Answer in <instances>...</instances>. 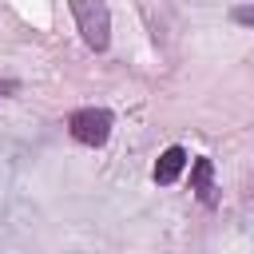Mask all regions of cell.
<instances>
[{
    "mask_svg": "<svg viewBox=\"0 0 254 254\" xmlns=\"http://www.w3.org/2000/svg\"><path fill=\"white\" fill-rule=\"evenodd\" d=\"M71 20L83 36V44L91 52H107L111 48V8L107 0H67Z\"/></svg>",
    "mask_w": 254,
    "mask_h": 254,
    "instance_id": "6da1fadb",
    "label": "cell"
},
{
    "mask_svg": "<svg viewBox=\"0 0 254 254\" xmlns=\"http://www.w3.org/2000/svg\"><path fill=\"white\" fill-rule=\"evenodd\" d=\"M111 127H115V115L107 107H79L67 115V135L79 147H103L111 139Z\"/></svg>",
    "mask_w": 254,
    "mask_h": 254,
    "instance_id": "7a4b0ae2",
    "label": "cell"
},
{
    "mask_svg": "<svg viewBox=\"0 0 254 254\" xmlns=\"http://www.w3.org/2000/svg\"><path fill=\"white\" fill-rule=\"evenodd\" d=\"M190 190H194V198H198L206 210H214V206H218L214 159H210V155H194V159H190Z\"/></svg>",
    "mask_w": 254,
    "mask_h": 254,
    "instance_id": "3957f363",
    "label": "cell"
},
{
    "mask_svg": "<svg viewBox=\"0 0 254 254\" xmlns=\"http://www.w3.org/2000/svg\"><path fill=\"white\" fill-rule=\"evenodd\" d=\"M187 167H190V155H187L179 143H171V147H167V151L155 159V167H151V179H155V187H171V183H175V179H179Z\"/></svg>",
    "mask_w": 254,
    "mask_h": 254,
    "instance_id": "277c9868",
    "label": "cell"
},
{
    "mask_svg": "<svg viewBox=\"0 0 254 254\" xmlns=\"http://www.w3.org/2000/svg\"><path fill=\"white\" fill-rule=\"evenodd\" d=\"M230 20L242 24V28H254V4H238V8L230 12Z\"/></svg>",
    "mask_w": 254,
    "mask_h": 254,
    "instance_id": "5b68a950",
    "label": "cell"
},
{
    "mask_svg": "<svg viewBox=\"0 0 254 254\" xmlns=\"http://www.w3.org/2000/svg\"><path fill=\"white\" fill-rule=\"evenodd\" d=\"M242 202H246V206H254V175L242 183Z\"/></svg>",
    "mask_w": 254,
    "mask_h": 254,
    "instance_id": "8992f818",
    "label": "cell"
},
{
    "mask_svg": "<svg viewBox=\"0 0 254 254\" xmlns=\"http://www.w3.org/2000/svg\"><path fill=\"white\" fill-rule=\"evenodd\" d=\"M12 91H16V79H0V99L12 95Z\"/></svg>",
    "mask_w": 254,
    "mask_h": 254,
    "instance_id": "52a82bcc",
    "label": "cell"
}]
</instances>
